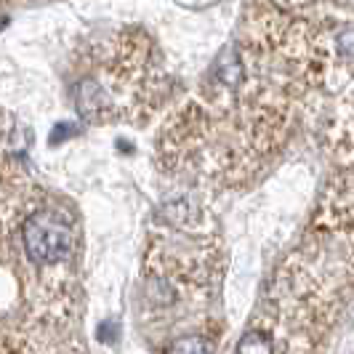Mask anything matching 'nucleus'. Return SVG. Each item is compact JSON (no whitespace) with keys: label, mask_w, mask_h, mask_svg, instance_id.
Instances as JSON below:
<instances>
[{"label":"nucleus","mask_w":354,"mask_h":354,"mask_svg":"<svg viewBox=\"0 0 354 354\" xmlns=\"http://www.w3.org/2000/svg\"><path fill=\"white\" fill-rule=\"evenodd\" d=\"M0 354H88L77 328L0 338Z\"/></svg>","instance_id":"8"},{"label":"nucleus","mask_w":354,"mask_h":354,"mask_svg":"<svg viewBox=\"0 0 354 354\" xmlns=\"http://www.w3.org/2000/svg\"><path fill=\"white\" fill-rule=\"evenodd\" d=\"M237 43L264 56L296 86L301 104L352 93V17L349 3H253L245 6Z\"/></svg>","instance_id":"5"},{"label":"nucleus","mask_w":354,"mask_h":354,"mask_svg":"<svg viewBox=\"0 0 354 354\" xmlns=\"http://www.w3.org/2000/svg\"><path fill=\"white\" fill-rule=\"evenodd\" d=\"M70 91L86 123L142 125L174 102L176 80L158 43L139 27H123L80 48Z\"/></svg>","instance_id":"6"},{"label":"nucleus","mask_w":354,"mask_h":354,"mask_svg":"<svg viewBox=\"0 0 354 354\" xmlns=\"http://www.w3.org/2000/svg\"><path fill=\"white\" fill-rule=\"evenodd\" d=\"M21 147L24 144H21V128H19V123L8 112L0 109V189L27 171Z\"/></svg>","instance_id":"9"},{"label":"nucleus","mask_w":354,"mask_h":354,"mask_svg":"<svg viewBox=\"0 0 354 354\" xmlns=\"http://www.w3.org/2000/svg\"><path fill=\"white\" fill-rule=\"evenodd\" d=\"M80 221L30 171L0 189V338L77 328Z\"/></svg>","instance_id":"2"},{"label":"nucleus","mask_w":354,"mask_h":354,"mask_svg":"<svg viewBox=\"0 0 354 354\" xmlns=\"http://www.w3.org/2000/svg\"><path fill=\"white\" fill-rule=\"evenodd\" d=\"M301 106L296 86L272 62L232 43L165 115L158 165L205 192L245 189L283 155Z\"/></svg>","instance_id":"1"},{"label":"nucleus","mask_w":354,"mask_h":354,"mask_svg":"<svg viewBox=\"0 0 354 354\" xmlns=\"http://www.w3.org/2000/svg\"><path fill=\"white\" fill-rule=\"evenodd\" d=\"M328 240L315 237L277 264L232 354H328L352 274L349 250L338 256Z\"/></svg>","instance_id":"4"},{"label":"nucleus","mask_w":354,"mask_h":354,"mask_svg":"<svg viewBox=\"0 0 354 354\" xmlns=\"http://www.w3.org/2000/svg\"><path fill=\"white\" fill-rule=\"evenodd\" d=\"M312 230L317 232L315 237H330V240L352 237V165L338 168L330 187L319 197Z\"/></svg>","instance_id":"7"},{"label":"nucleus","mask_w":354,"mask_h":354,"mask_svg":"<svg viewBox=\"0 0 354 354\" xmlns=\"http://www.w3.org/2000/svg\"><path fill=\"white\" fill-rule=\"evenodd\" d=\"M224 274L227 248L211 211L195 195L165 200L149 227L142 264V328L155 352L181 338H224Z\"/></svg>","instance_id":"3"}]
</instances>
